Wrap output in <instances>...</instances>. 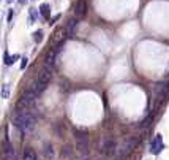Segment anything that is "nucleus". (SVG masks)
I'll return each mask as SVG.
<instances>
[{"mask_svg":"<svg viewBox=\"0 0 169 160\" xmlns=\"http://www.w3.org/2000/svg\"><path fill=\"white\" fill-rule=\"evenodd\" d=\"M13 124H15L22 133H29L35 128V117L30 113L25 111H18L16 117L13 119Z\"/></svg>","mask_w":169,"mask_h":160,"instance_id":"nucleus-1","label":"nucleus"},{"mask_svg":"<svg viewBox=\"0 0 169 160\" xmlns=\"http://www.w3.org/2000/svg\"><path fill=\"white\" fill-rule=\"evenodd\" d=\"M38 95H36V92H35L33 87L29 89V90H25L24 94H22V97L19 98V102L16 103V110L18 111H25L27 108H30V106L35 103V98Z\"/></svg>","mask_w":169,"mask_h":160,"instance_id":"nucleus-2","label":"nucleus"},{"mask_svg":"<svg viewBox=\"0 0 169 160\" xmlns=\"http://www.w3.org/2000/svg\"><path fill=\"white\" fill-rule=\"evenodd\" d=\"M52 79V70L51 68H43L40 73H38V79H36V86H33L36 95H40L41 92L46 89V86L51 83Z\"/></svg>","mask_w":169,"mask_h":160,"instance_id":"nucleus-3","label":"nucleus"},{"mask_svg":"<svg viewBox=\"0 0 169 160\" xmlns=\"http://www.w3.org/2000/svg\"><path fill=\"white\" fill-rule=\"evenodd\" d=\"M74 135H76V149L81 154H87L89 152V136L86 133H81L78 130H74Z\"/></svg>","mask_w":169,"mask_h":160,"instance_id":"nucleus-4","label":"nucleus"},{"mask_svg":"<svg viewBox=\"0 0 169 160\" xmlns=\"http://www.w3.org/2000/svg\"><path fill=\"white\" fill-rule=\"evenodd\" d=\"M137 143H139L137 138H128V140L125 141V144L119 149V155H120V157H128V155L133 152V149L137 146Z\"/></svg>","mask_w":169,"mask_h":160,"instance_id":"nucleus-5","label":"nucleus"},{"mask_svg":"<svg viewBox=\"0 0 169 160\" xmlns=\"http://www.w3.org/2000/svg\"><path fill=\"white\" fill-rule=\"evenodd\" d=\"M163 148H164L163 136H161V135H155V138H153L152 143H150V152H152L153 155H158V154L163 151Z\"/></svg>","mask_w":169,"mask_h":160,"instance_id":"nucleus-6","label":"nucleus"},{"mask_svg":"<svg viewBox=\"0 0 169 160\" xmlns=\"http://www.w3.org/2000/svg\"><path fill=\"white\" fill-rule=\"evenodd\" d=\"M2 160H15V149L8 140L2 146Z\"/></svg>","mask_w":169,"mask_h":160,"instance_id":"nucleus-7","label":"nucleus"},{"mask_svg":"<svg viewBox=\"0 0 169 160\" xmlns=\"http://www.w3.org/2000/svg\"><path fill=\"white\" fill-rule=\"evenodd\" d=\"M57 48H52L48 51V54L44 57V65H46V68H51L52 70V67L55 65V59H57Z\"/></svg>","mask_w":169,"mask_h":160,"instance_id":"nucleus-8","label":"nucleus"},{"mask_svg":"<svg viewBox=\"0 0 169 160\" xmlns=\"http://www.w3.org/2000/svg\"><path fill=\"white\" fill-rule=\"evenodd\" d=\"M116 149H117V146H116V143L112 141V140H106L104 144L101 146V151H103L104 155H112V154L116 152Z\"/></svg>","mask_w":169,"mask_h":160,"instance_id":"nucleus-9","label":"nucleus"},{"mask_svg":"<svg viewBox=\"0 0 169 160\" xmlns=\"http://www.w3.org/2000/svg\"><path fill=\"white\" fill-rule=\"evenodd\" d=\"M87 11V2L86 0H78L76 6H74V13H76V18H82Z\"/></svg>","mask_w":169,"mask_h":160,"instance_id":"nucleus-10","label":"nucleus"},{"mask_svg":"<svg viewBox=\"0 0 169 160\" xmlns=\"http://www.w3.org/2000/svg\"><path fill=\"white\" fill-rule=\"evenodd\" d=\"M63 38H65V29H57V30L52 33L51 41H52V43H62Z\"/></svg>","mask_w":169,"mask_h":160,"instance_id":"nucleus-11","label":"nucleus"},{"mask_svg":"<svg viewBox=\"0 0 169 160\" xmlns=\"http://www.w3.org/2000/svg\"><path fill=\"white\" fill-rule=\"evenodd\" d=\"M40 15L43 19H51V6L48 3H41L40 5Z\"/></svg>","mask_w":169,"mask_h":160,"instance_id":"nucleus-12","label":"nucleus"},{"mask_svg":"<svg viewBox=\"0 0 169 160\" xmlns=\"http://www.w3.org/2000/svg\"><path fill=\"white\" fill-rule=\"evenodd\" d=\"M22 160H36V152L32 148H25L22 154Z\"/></svg>","mask_w":169,"mask_h":160,"instance_id":"nucleus-13","label":"nucleus"},{"mask_svg":"<svg viewBox=\"0 0 169 160\" xmlns=\"http://www.w3.org/2000/svg\"><path fill=\"white\" fill-rule=\"evenodd\" d=\"M18 57L19 56H8V52H5V54H3V63L5 65H13V63H15V60H18Z\"/></svg>","mask_w":169,"mask_h":160,"instance_id":"nucleus-14","label":"nucleus"},{"mask_svg":"<svg viewBox=\"0 0 169 160\" xmlns=\"http://www.w3.org/2000/svg\"><path fill=\"white\" fill-rule=\"evenodd\" d=\"M36 19H38V11L35 8H30V11H29V24H35Z\"/></svg>","mask_w":169,"mask_h":160,"instance_id":"nucleus-15","label":"nucleus"},{"mask_svg":"<svg viewBox=\"0 0 169 160\" xmlns=\"http://www.w3.org/2000/svg\"><path fill=\"white\" fill-rule=\"evenodd\" d=\"M43 152H44V155H46V157H52V155H54L52 144H51V143H48V144H46V148L43 149Z\"/></svg>","mask_w":169,"mask_h":160,"instance_id":"nucleus-16","label":"nucleus"},{"mask_svg":"<svg viewBox=\"0 0 169 160\" xmlns=\"http://www.w3.org/2000/svg\"><path fill=\"white\" fill-rule=\"evenodd\" d=\"M76 25H78V19H71L70 21V24H68V32L70 33H74V29H76Z\"/></svg>","mask_w":169,"mask_h":160,"instance_id":"nucleus-17","label":"nucleus"},{"mask_svg":"<svg viewBox=\"0 0 169 160\" xmlns=\"http://www.w3.org/2000/svg\"><path fill=\"white\" fill-rule=\"evenodd\" d=\"M33 40H35V43H41V41H43V32H41V30H36V32L33 33Z\"/></svg>","mask_w":169,"mask_h":160,"instance_id":"nucleus-18","label":"nucleus"},{"mask_svg":"<svg viewBox=\"0 0 169 160\" xmlns=\"http://www.w3.org/2000/svg\"><path fill=\"white\" fill-rule=\"evenodd\" d=\"M71 155H73L71 148H70V146H65V148L62 149V157H71Z\"/></svg>","mask_w":169,"mask_h":160,"instance_id":"nucleus-19","label":"nucleus"},{"mask_svg":"<svg viewBox=\"0 0 169 160\" xmlns=\"http://www.w3.org/2000/svg\"><path fill=\"white\" fill-rule=\"evenodd\" d=\"M152 121H153V114H149V116H147V119H144V121H142V124H141V127H149Z\"/></svg>","mask_w":169,"mask_h":160,"instance_id":"nucleus-20","label":"nucleus"},{"mask_svg":"<svg viewBox=\"0 0 169 160\" xmlns=\"http://www.w3.org/2000/svg\"><path fill=\"white\" fill-rule=\"evenodd\" d=\"M8 95H10V86L5 84L2 87V98H8Z\"/></svg>","mask_w":169,"mask_h":160,"instance_id":"nucleus-21","label":"nucleus"},{"mask_svg":"<svg viewBox=\"0 0 169 160\" xmlns=\"http://www.w3.org/2000/svg\"><path fill=\"white\" fill-rule=\"evenodd\" d=\"M27 60H29L27 57H22V62H21V68H25V67H27Z\"/></svg>","mask_w":169,"mask_h":160,"instance_id":"nucleus-22","label":"nucleus"},{"mask_svg":"<svg viewBox=\"0 0 169 160\" xmlns=\"http://www.w3.org/2000/svg\"><path fill=\"white\" fill-rule=\"evenodd\" d=\"M60 16L57 15V16H54V18H51V24H54V22H57V19H59Z\"/></svg>","mask_w":169,"mask_h":160,"instance_id":"nucleus-23","label":"nucleus"},{"mask_svg":"<svg viewBox=\"0 0 169 160\" xmlns=\"http://www.w3.org/2000/svg\"><path fill=\"white\" fill-rule=\"evenodd\" d=\"M119 160H130V158H128V157H120Z\"/></svg>","mask_w":169,"mask_h":160,"instance_id":"nucleus-24","label":"nucleus"},{"mask_svg":"<svg viewBox=\"0 0 169 160\" xmlns=\"http://www.w3.org/2000/svg\"><path fill=\"white\" fill-rule=\"evenodd\" d=\"M19 3H22V5H24V3H27V0H19Z\"/></svg>","mask_w":169,"mask_h":160,"instance_id":"nucleus-25","label":"nucleus"},{"mask_svg":"<svg viewBox=\"0 0 169 160\" xmlns=\"http://www.w3.org/2000/svg\"><path fill=\"white\" fill-rule=\"evenodd\" d=\"M13 2V0H6V3H11Z\"/></svg>","mask_w":169,"mask_h":160,"instance_id":"nucleus-26","label":"nucleus"}]
</instances>
